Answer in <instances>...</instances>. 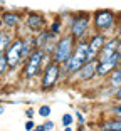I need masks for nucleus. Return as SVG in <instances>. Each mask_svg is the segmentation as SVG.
I'll use <instances>...</instances> for the list:
<instances>
[{
    "label": "nucleus",
    "instance_id": "nucleus-1",
    "mask_svg": "<svg viewBox=\"0 0 121 131\" xmlns=\"http://www.w3.org/2000/svg\"><path fill=\"white\" fill-rule=\"evenodd\" d=\"M66 19V27L72 37L78 40H84L93 32V24H91V12L87 10H76V12H61Z\"/></svg>",
    "mask_w": 121,
    "mask_h": 131
},
{
    "label": "nucleus",
    "instance_id": "nucleus-2",
    "mask_svg": "<svg viewBox=\"0 0 121 131\" xmlns=\"http://www.w3.org/2000/svg\"><path fill=\"white\" fill-rule=\"evenodd\" d=\"M52 57L47 56L42 49H35L20 67V81L25 82H32L35 79H39L40 74H42L44 67H46L47 62H51Z\"/></svg>",
    "mask_w": 121,
    "mask_h": 131
},
{
    "label": "nucleus",
    "instance_id": "nucleus-3",
    "mask_svg": "<svg viewBox=\"0 0 121 131\" xmlns=\"http://www.w3.org/2000/svg\"><path fill=\"white\" fill-rule=\"evenodd\" d=\"M116 20H118V12L113 8H96L91 12L93 32H101L108 37L118 34Z\"/></svg>",
    "mask_w": 121,
    "mask_h": 131
},
{
    "label": "nucleus",
    "instance_id": "nucleus-4",
    "mask_svg": "<svg viewBox=\"0 0 121 131\" xmlns=\"http://www.w3.org/2000/svg\"><path fill=\"white\" fill-rule=\"evenodd\" d=\"M59 82H62L61 81V64H57L54 61L47 62L39 77V91L51 93L59 86Z\"/></svg>",
    "mask_w": 121,
    "mask_h": 131
},
{
    "label": "nucleus",
    "instance_id": "nucleus-5",
    "mask_svg": "<svg viewBox=\"0 0 121 131\" xmlns=\"http://www.w3.org/2000/svg\"><path fill=\"white\" fill-rule=\"evenodd\" d=\"M74 47H76V39L69 32L62 34L56 40V47H54V52H52V61L61 66L66 64L69 61V57L72 56V52H74Z\"/></svg>",
    "mask_w": 121,
    "mask_h": 131
},
{
    "label": "nucleus",
    "instance_id": "nucleus-6",
    "mask_svg": "<svg viewBox=\"0 0 121 131\" xmlns=\"http://www.w3.org/2000/svg\"><path fill=\"white\" fill-rule=\"evenodd\" d=\"M49 25V19H47L46 14L42 12H37V10H27L25 8V17H24V25L20 29L25 30V34H39L42 32L44 29H47Z\"/></svg>",
    "mask_w": 121,
    "mask_h": 131
},
{
    "label": "nucleus",
    "instance_id": "nucleus-7",
    "mask_svg": "<svg viewBox=\"0 0 121 131\" xmlns=\"http://www.w3.org/2000/svg\"><path fill=\"white\" fill-rule=\"evenodd\" d=\"M24 37L22 35H15V39L12 40V44L5 50V59H7L8 69L10 71H19L24 64Z\"/></svg>",
    "mask_w": 121,
    "mask_h": 131
},
{
    "label": "nucleus",
    "instance_id": "nucleus-8",
    "mask_svg": "<svg viewBox=\"0 0 121 131\" xmlns=\"http://www.w3.org/2000/svg\"><path fill=\"white\" fill-rule=\"evenodd\" d=\"M24 17H25V8H10V10H2V27L5 30H19L24 25Z\"/></svg>",
    "mask_w": 121,
    "mask_h": 131
},
{
    "label": "nucleus",
    "instance_id": "nucleus-9",
    "mask_svg": "<svg viewBox=\"0 0 121 131\" xmlns=\"http://www.w3.org/2000/svg\"><path fill=\"white\" fill-rule=\"evenodd\" d=\"M96 76H98V59H91V61H87L78 71L76 76L71 77L69 82H79V84H82V82H93L96 79Z\"/></svg>",
    "mask_w": 121,
    "mask_h": 131
},
{
    "label": "nucleus",
    "instance_id": "nucleus-10",
    "mask_svg": "<svg viewBox=\"0 0 121 131\" xmlns=\"http://www.w3.org/2000/svg\"><path fill=\"white\" fill-rule=\"evenodd\" d=\"M106 40H108V35L101 34V32H91V35L87 37V59L89 61L91 59H98Z\"/></svg>",
    "mask_w": 121,
    "mask_h": 131
},
{
    "label": "nucleus",
    "instance_id": "nucleus-11",
    "mask_svg": "<svg viewBox=\"0 0 121 131\" xmlns=\"http://www.w3.org/2000/svg\"><path fill=\"white\" fill-rule=\"evenodd\" d=\"M121 50V40H119V35H109L108 37V40H106L104 47H103L101 54L98 56V61H108V59H111L114 54H118Z\"/></svg>",
    "mask_w": 121,
    "mask_h": 131
},
{
    "label": "nucleus",
    "instance_id": "nucleus-12",
    "mask_svg": "<svg viewBox=\"0 0 121 131\" xmlns=\"http://www.w3.org/2000/svg\"><path fill=\"white\" fill-rule=\"evenodd\" d=\"M47 29H49V30H51L57 39L61 37L62 34H66V32H67V27H66V19H64L62 14H57V15L52 17V19L49 20Z\"/></svg>",
    "mask_w": 121,
    "mask_h": 131
},
{
    "label": "nucleus",
    "instance_id": "nucleus-13",
    "mask_svg": "<svg viewBox=\"0 0 121 131\" xmlns=\"http://www.w3.org/2000/svg\"><path fill=\"white\" fill-rule=\"evenodd\" d=\"M98 128L109 129V131H121V118L109 114L108 118H104V119L99 121V123H98Z\"/></svg>",
    "mask_w": 121,
    "mask_h": 131
},
{
    "label": "nucleus",
    "instance_id": "nucleus-14",
    "mask_svg": "<svg viewBox=\"0 0 121 131\" xmlns=\"http://www.w3.org/2000/svg\"><path fill=\"white\" fill-rule=\"evenodd\" d=\"M34 39H35V47H37V49H42V47L46 46L47 42H51V40H57V37H56L49 29H44L42 32L35 34Z\"/></svg>",
    "mask_w": 121,
    "mask_h": 131
},
{
    "label": "nucleus",
    "instance_id": "nucleus-15",
    "mask_svg": "<svg viewBox=\"0 0 121 131\" xmlns=\"http://www.w3.org/2000/svg\"><path fill=\"white\" fill-rule=\"evenodd\" d=\"M106 86H109L111 89L121 88V66H118L116 69L108 76V79H106Z\"/></svg>",
    "mask_w": 121,
    "mask_h": 131
},
{
    "label": "nucleus",
    "instance_id": "nucleus-16",
    "mask_svg": "<svg viewBox=\"0 0 121 131\" xmlns=\"http://www.w3.org/2000/svg\"><path fill=\"white\" fill-rule=\"evenodd\" d=\"M51 113H52L51 104H40L39 108H37V114H39L40 118H44V119L51 118Z\"/></svg>",
    "mask_w": 121,
    "mask_h": 131
},
{
    "label": "nucleus",
    "instance_id": "nucleus-17",
    "mask_svg": "<svg viewBox=\"0 0 121 131\" xmlns=\"http://www.w3.org/2000/svg\"><path fill=\"white\" fill-rule=\"evenodd\" d=\"M74 121H76V118H74L72 113H64V114L61 116V124H62V128L64 126H72Z\"/></svg>",
    "mask_w": 121,
    "mask_h": 131
},
{
    "label": "nucleus",
    "instance_id": "nucleus-18",
    "mask_svg": "<svg viewBox=\"0 0 121 131\" xmlns=\"http://www.w3.org/2000/svg\"><path fill=\"white\" fill-rule=\"evenodd\" d=\"M8 64H7V59H5V54H2L0 56V79L4 76H7L8 74Z\"/></svg>",
    "mask_w": 121,
    "mask_h": 131
},
{
    "label": "nucleus",
    "instance_id": "nucleus-19",
    "mask_svg": "<svg viewBox=\"0 0 121 131\" xmlns=\"http://www.w3.org/2000/svg\"><path fill=\"white\" fill-rule=\"evenodd\" d=\"M109 114L121 118V103H113V104H111V108H109Z\"/></svg>",
    "mask_w": 121,
    "mask_h": 131
},
{
    "label": "nucleus",
    "instance_id": "nucleus-20",
    "mask_svg": "<svg viewBox=\"0 0 121 131\" xmlns=\"http://www.w3.org/2000/svg\"><path fill=\"white\" fill-rule=\"evenodd\" d=\"M42 124H44V129H46V131H54L56 129V123L52 119H49V118H47Z\"/></svg>",
    "mask_w": 121,
    "mask_h": 131
},
{
    "label": "nucleus",
    "instance_id": "nucleus-21",
    "mask_svg": "<svg viewBox=\"0 0 121 131\" xmlns=\"http://www.w3.org/2000/svg\"><path fill=\"white\" fill-rule=\"evenodd\" d=\"M74 118L78 119V124H86V118H84V114H82V113L79 111V109H76Z\"/></svg>",
    "mask_w": 121,
    "mask_h": 131
},
{
    "label": "nucleus",
    "instance_id": "nucleus-22",
    "mask_svg": "<svg viewBox=\"0 0 121 131\" xmlns=\"http://www.w3.org/2000/svg\"><path fill=\"white\" fill-rule=\"evenodd\" d=\"M35 109L34 108H27L25 109V116H27V119H34V116H35Z\"/></svg>",
    "mask_w": 121,
    "mask_h": 131
},
{
    "label": "nucleus",
    "instance_id": "nucleus-23",
    "mask_svg": "<svg viewBox=\"0 0 121 131\" xmlns=\"http://www.w3.org/2000/svg\"><path fill=\"white\" fill-rule=\"evenodd\" d=\"M34 128H35L34 119H27V121H25V129H27V131H32Z\"/></svg>",
    "mask_w": 121,
    "mask_h": 131
},
{
    "label": "nucleus",
    "instance_id": "nucleus-24",
    "mask_svg": "<svg viewBox=\"0 0 121 131\" xmlns=\"http://www.w3.org/2000/svg\"><path fill=\"white\" fill-rule=\"evenodd\" d=\"M116 29H118V35L121 34V12H118V20H116Z\"/></svg>",
    "mask_w": 121,
    "mask_h": 131
},
{
    "label": "nucleus",
    "instance_id": "nucleus-25",
    "mask_svg": "<svg viewBox=\"0 0 121 131\" xmlns=\"http://www.w3.org/2000/svg\"><path fill=\"white\" fill-rule=\"evenodd\" d=\"M32 131H46V129H44V124H35V128Z\"/></svg>",
    "mask_w": 121,
    "mask_h": 131
},
{
    "label": "nucleus",
    "instance_id": "nucleus-26",
    "mask_svg": "<svg viewBox=\"0 0 121 131\" xmlns=\"http://www.w3.org/2000/svg\"><path fill=\"white\" fill-rule=\"evenodd\" d=\"M62 131H74V129H72V126H64Z\"/></svg>",
    "mask_w": 121,
    "mask_h": 131
},
{
    "label": "nucleus",
    "instance_id": "nucleus-27",
    "mask_svg": "<svg viewBox=\"0 0 121 131\" xmlns=\"http://www.w3.org/2000/svg\"><path fill=\"white\" fill-rule=\"evenodd\" d=\"M76 131H84V124H78V129Z\"/></svg>",
    "mask_w": 121,
    "mask_h": 131
},
{
    "label": "nucleus",
    "instance_id": "nucleus-28",
    "mask_svg": "<svg viewBox=\"0 0 121 131\" xmlns=\"http://www.w3.org/2000/svg\"><path fill=\"white\" fill-rule=\"evenodd\" d=\"M2 35H4V27H0V39H2Z\"/></svg>",
    "mask_w": 121,
    "mask_h": 131
},
{
    "label": "nucleus",
    "instance_id": "nucleus-29",
    "mask_svg": "<svg viewBox=\"0 0 121 131\" xmlns=\"http://www.w3.org/2000/svg\"><path fill=\"white\" fill-rule=\"evenodd\" d=\"M0 114H4V106H0Z\"/></svg>",
    "mask_w": 121,
    "mask_h": 131
},
{
    "label": "nucleus",
    "instance_id": "nucleus-30",
    "mask_svg": "<svg viewBox=\"0 0 121 131\" xmlns=\"http://www.w3.org/2000/svg\"><path fill=\"white\" fill-rule=\"evenodd\" d=\"M0 27H2V10H0Z\"/></svg>",
    "mask_w": 121,
    "mask_h": 131
},
{
    "label": "nucleus",
    "instance_id": "nucleus-31",
    "mask_svg": "<svg viewBox=\"0 0 121 131\" xmlns=\"http://www.w3.org/2000/svg\"><path fill=\"white\" fill-rule=\"evenodd\" d=\"M96 131H109V129H103V128H98Z\"/></svg>",
    "mask_w": 121,
    "mask_h": 131
},
{
    "label": "nucleus",
    "instance_id": "nucleus-32",
    "mask_svg": "<svg viewBox=\"0 0 121 131\" xmlns=\"http://www.w3.org/2000/svg\"><path fill=\"white\" fill-rule=\"evenodd\" d=\"M119 40H121V34H119Z\"/></svg>",
    "mask_w": 121,
    "mask_h": 131
}]
</instances>
